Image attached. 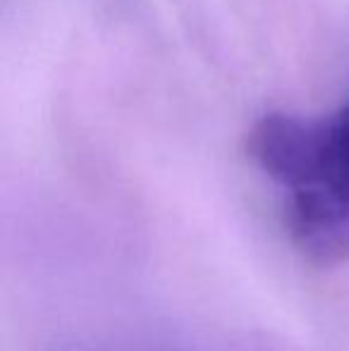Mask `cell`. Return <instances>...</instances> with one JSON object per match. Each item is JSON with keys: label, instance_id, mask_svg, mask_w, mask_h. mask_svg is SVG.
Here are the masks:
<instances>
[{"label": "cell", "instance_id": "6da1fadb", "mask_svg": "<svg viewBox=\"0 0 349 351\" xmlns=\"http://www.w3.org/2000/svg\"><path fill=\"white\" fill-rule=\"evenodd\" d=\"M285 230L304 261L330 268L349 261V201L318 186L287 191Z\"/></svg>", "mask_w": 349, "mask_h": 351}, {"label": "cell", "instance_id": "7a4b0ae2", "mask_svg": "<svg viewBox=\"0 0 349 351\" xmlns=\"http://www.w3.org/2000/svg\"><path fill=\"white\" fill-rule=\"evenodd\" d=\"M306 186H318L349 201V103H345L335 115L318 120L316 167L311 180L297 189Z\"/></svg>", "mask_w": 349, "mask_h": 351}]
</instances>
